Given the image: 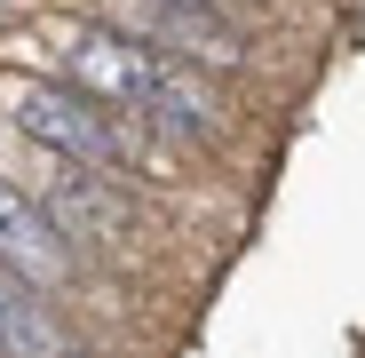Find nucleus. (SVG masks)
Here are the masks:
<instances>
[{
    "mask_svg": "<svg viewBox=\"0 0 365 358\" xmlns=\"http://www.w3.org/2000/svg\"><path fill=\"white\" fill-rule=\"evenodd\" d=\"M64 40V64H72V88L96 96V104H119V111H143V119H167L182 136H215V96L159 56L151 40L135 32H111V24H48Z\"/></svg>",
    "mask_w": 365,
    "mask_h": 358,
    "instance_id": "1",
    "label": "nucleus"
},
{
    "mask_svg": "<svg viewBox=\"0 0 365 358\" xmlns=\"http://www.w3.org/2000/svg\"><path fill=\"white\" fill-rule=\"evenodd\" d=\"M0 111H9V128L32 136L40 151L72 159V167H103L119 175L135 159V144L111 128V111L80 88H56V80H32V72H0Z\"/></svg>",
    "mask_w": 365,
    "mask_h": 358,
    "instance_id": "2",
    "label": "nucleus"
},
{
    "mask_svg": "<svg viewBox=\"0 0 365 358\" xmlns=\"http://www.w3.org/2000/svg\"><path fill=\"white\" fill-rule=\"evenodd\" d=\"M48 223L64 239H96V247H128L135 239V207L103 184V167H72V159H64V175L48 192Z\"/></svg>",
    "mask_w": 365,
    "mask_h": 358,
    "instance_id": "3",
    "label": "nucleus"
},
{
    "mask_svg": "<svg viewBox=\"0 0 365 358\" xmlns=\"http://www.w3.org/2000/svg\"><path fill=\"white\" fill-rule=\"evenodd\" d=\"M0 263H9L16 279H32V287H56L72 271V239L48 223L40 199H24L9 184H0Z\"/></svg>",
    "mask_w": 365,
    "mask_h": 358,
    "instance_id": "4",
    "label": "nucleus"
},
{
    "mask_svg": "<svg viewBox=\"0 0 365 358\" xmlns=\"http://www.w3.org/2000/svg\"><path fill=\"white\" fill-rule=\"evenodd\" d=\"M0 358H72V334L48 319L40 287L0 263Z\"/></svg>",
    "mask_w": 365,
    "mask_h": 358,
    "instance_id": "5",
    "label": "nucleus"
},
{
    "mask_svg": "<svg viewBox=\"0 0 365 358\" xmlns=\"http://www.w3.org/2000/svg\"><path fill=\"white\" fill-rule=\"evenodd\" d=\"M191 9H215V0H191Z\"/></svg>",
    "mask_w": 365,
    "mask_h": 358,
    "instance_id": "6",
    "label": "nucleus"
}]
</instances>
